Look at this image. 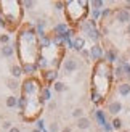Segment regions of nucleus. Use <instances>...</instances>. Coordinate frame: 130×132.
Instances as JSON below:
<instances>
[{
    "mask_svg": "<svg viewBox=\"0 0 130 132\" xmlns=\"http://www.w3.org/2000/svg\"><path fill=\"white\" fill-rule=\"evenodd\" d=\"M120 110H122V103L120 102H113L109 105V113L111 114H117Z\"/></svg>",
    "mask_w": 130,
    "mask_h": 132,
    "instance_id": "1",
    "label": "nucleus"
},
{
    "mask_svg": "<svg viewBox=\"0 0 130 132\" xmlns=\"http://www.w3.org/2000/svg\"><path fill=\"white\" fill-rule=\"evenodd\" d=\"M117 19L120 23H127V21H130V13L127 11V10H120L119 13H117Z\"/></svg>",
    "mask_w": 130,
    "mask_h": 132,
    "instance_id": "2",
    "label": "nucleus"
},
{
    "mask_svg": "<svg viewBox=\"0 0 130 132\" xmlns=\"http://www.w3.org/2000/svg\"><path fill=\"white\" fill-rule=\"evenodd\" d=\"M64 68H66V71H68V72H72V71L77 68V63H76L74 60H68V61H66V64H64Z\"/></svg>",
    "mask_w": 130,
    "mask_h": 132,
    "instance_id": "3",
    "label": "nucleus"
},
{
    "mask_svg": "<svg viewBox=\"0 0 130 132\" xmlns=\"http://www.w3.org/2000/svg\"><path fill=\"white\" fill-rule=\"evenodd\" d=\"M77 126H79V129H88L90 127V121L87 118H80L79 122H77Z\"/></svg>",
    "mask_w": 130,
    "mask_h": 132,
    "instance_id": "4",
    "label": "nucleus"
},
{
    "mask_svg": "<svg viewBox=\"0 0 130 132\" xmlns=\"http://www.w3.org/2000/svg\"><path fill=\"white\" fill-rule=\"evenodd\" d=\"M119 94L120 95H128L130 94V84H120L119 85Z\"/></svg>",
    "mask_w": 130,
    "mask_h": 132,
    "instance_id": "5",
    "label": "nucleus"
},
{
    "mask_svg": "<svg viewBox=\"0 0 130 132\" xmlns=\"http://www.w3.org/2000/svg\"><path fill=\"white\" fill-rule=\"evenodd\" d=\"M83 44H85V40H83V39L82 37H77L76 39V40H74V48H77V50H82L83 48Z\"/></svg>",
    "mask_w": 130,
    "mask_h": 132,
    "instance_id": "6",
    "label": "nucleus"
},
{
    "mask_svg": "<svg viewBox=\"0 0 130 132\" xmlns=\"http://www.w3.org/2000/svg\"><path fill=\"white\" fill-rule=\"evenodd\" d=\"M92 56L95 58V60H98V58L101 56V47H98V45H95V47L92 48Z\"/></svg>",
    "mask_w": 130,
    "mask_h": 132,
    "instance_id": "7",
    "label": "nucleus"
},
{
    "mask_svg": "<svg viewBox=\"0 0 130 132\" xmlns=\"http://www.w3.org/2000/svg\"><path fill=\"white\" fill-rule=\"evenodd\" d=\"M106 58H108V61H116V53L113 50H109L108 53H106Z\"/></svg>",
    "mask_w": 130,
    "mask_h": 132,
    "instance_id": "8",
    "label": "nucleus"
},
{
    "mask_svg": "<svg viewBox=\"0 0 130 132\" xmlns=\"http://www.w3.org/2000/svg\"><path fill=\"white\" fill-rule=\"evenodd\" d=\"M120 126H122V121L119 119V118H116V119L113 121V127L114 129H120Z\"/></svg>",
    "mask_w": 130,
    "mask_h": 132,
    "instance_id": "9",
    "label": "nucleus"
},
{
    "mask_svg": "<svg viewBox=\"0 0 130 132\" xmlns=\"http://www.w3.org/2000/svg\"><path fill=\"white\" fill-rule=\"evenodd\" d=\"M24 85H26V87H24V90H26V92H31L32 89H34V84H32L31 81H27V82H26Z\"/></svg>",
    "mask_w": 130,
    "mask_h": 132,
    "instance_id": "10",
    "label": "nucleus"
},
{
    "mask_svg": "<svg viewBox=\"0 0 130 132\" xmlns=\"http://www.w3.org/2000/svg\"><path fill=\"white\" fill-rule=\"evenodd\" d=\"M6 105H8V106H15V105H16V98L15 97H10L8 100H6Z\"/></svg>",
    "mask_w": 130,
    "mask_h": 132,
    "instance_id": "11",
    "label": "nucleus"
},
{
    "mask_svg": "<svg viewBox=\"0 0 130 132\" xmlns=\"http://www.w3.org/2000/svg\"><path fill=\"white\" fill-rule=\"evenodd\" d=\"M96 119H98L101 124H106V122H105V118H103V113H101V111H96Z\"/></svg>",
    "mask_w": 130,
    "mask_h": 132,
    "instance_id": "12",
    "label": "nucleus"
},
{
    "mask_svg": "<svg viewBox=\"0 0 130 132\" xmlns=\"http://www.w3.org/2000/svg\"><path fill=\"white\" fill-rule=\"evenodd\" d=\"M2 53H3V55H6V56H10V55L13 53V50H11L10 47H5V48L2 50Z\"/></svg>",
    "mask_w": 130,
    "mask_h": 132,
    "instance_id": "13",
    "label": "nucleus"
},
{
    "mask_svg": "<svg viewBox=\"0 0 130 132\" xmlns=\"http://www.w3.org/2000/svg\"><path fill=\"white\" fill-rule=\"evenodd\" d=\"M55 89H56L58 92H61V90H64V84H61V82H56V84H55Z\"/></svg>",
    "mask_w": 130,
    "mask_h": 132,
    "instance_id": "14",
    "label": "nucleus"
},
{
    "mask_svg": "<svg viewBox=\"0 0 130 132\" xmlns=\"http://www.w3.org/2000/svg\"><path fill=\"white\" fill-rule=\"evenodd\" d=\"M64 31H66V26L64 24H58L56 26V32H64Z\"/></svg>",
    "mask_w": 130,
    "mask_h": 132,
    "instance_id": "15",
    "label": "nucleus"
},
{
    "mask_svg": "<svg viewBox=\"0 0 130 132\" xmlns=\"http://www.w3.org/2000/svg\"><path fill=\"white\" fill-rule=\"evenodd\" d=\"M19 74H21V68L15 66V68H13V76H19Z\"/></svg>",
    "mask_w": 130,
    "mask_h": 132,
    "instance_id": "16",
    "label": "nucleus"
},
{
    "mask_svg": "<svg viewBox=\"0 0 130 132\" xmlns=\"http://www.w3.org/2000/svg\"><path fill=\"white\" fill-rule=\"evenodd\" d=\"M72 114H74L76 118H80V116H82V110H80V108H77V110H74V113H72Z\"/></svg>",
    "mask_w": 130,
    "mask_h": 132,
    "instance_id": "17",
    "label": "nucleus"
},
{
    "mask_svg": "<svg viewBox=\"0 0 130 132\" xmlns=\"http://www.w3.org/2000/svg\"><path fill=\"white\" fill-rule=\"evenodd\" d=\"M24 71H26V72H32V71H34V66L26 64V66H24Z\"/></svg>",
    "mask_w": 130,
    "mask_h": 132,
    "instance_id": "18",
    "label": "nucleus"
},
{
    "mask_svg": "<svg viewBox=\"0 0 130 132\" xmlns=\"http://www.w3.org/2000/svg\"><path fill=\"white\" fill-rule=\"evenodd\" d=\"M124 74V69H122V66H119L117 69H116V76H122Z\"/></svg>",
    "mask_w": 130,
    "mask_h": 132,
    "instance_id": "19",
    "label": "nucleus"
},
{
    "mask_svg": "<svg viewBox=\"0 0 130 132\" xmlns=\"http://www.w3.org/2000/svg\"><path fill=\"white\" fill-rule=\"evenodd\" d=\"M92 5L96 6V8H100V6H103V2H101V0H96V2H93Z\"/></svg>",
    "mask_w": 130,
    "mask_h": 132,
    "instance_id": "20",
    "label": "nucleus"
},
{
    "mask_svg": "<svg viewBox=\"0 0 130 132\" xmlns=\"http://www.w3.org/2000/svg\"><path fill=\"white\" fill-rule=\"evenodd\" d=\"M0 40H2V42H8V36H2V37H0Z\"/></svg>",
    "mask_w": 130,
    "mask_h": 132,
    "instance_id": "21",
    "label": "nucleus"
},
{
    "mask_svg": "<svg viewBox=\"0 0 130 132\" xmlns=\"http://www.w3.org/2000/svg\"><path fill=\"white\" fill-rule=\"evenodd\" d=\"M43 97H45V98H50V92L45 90V92H43Z\"/></svg>",
    "mask_w": 130,
    "mask_h": 132,
    "instance_id": "22",
    "label": "nucleus"
},
{
    "mask_svg": "<svg viewBox=\"0 0 130 132\" xmlns=\"http://www.w3.org/2000/svg\"><path fill=\"white\" fill-rule=\"evenodd\" d=\"M47 77H48V79H53V77H55V72H50V74H48Z\"/></svg>",
    "mask_w": 130,
    "mask_h": 132,
    "instance_id": "23",
    "label": "nucleus"
},
{
    "mask_svg": "<svg viewBox=\"0 0 130 132\" xmlns=\"http://www.w3.org/2000/svg\"><path fill=\"white\" fill-rule=\"evenodd\" d=\"M37 124H39V127H40V129H43V121H39Z\"/></svg>",
    "mask_w": 130,
    "mask_h": 132,
    "instance_id": "24",
    "label": "nucleus"
},
{
    "mask_svg": "<svg viewBox=\"0 0 130 132\" xmlns=\"http://www.w3.org/2000/svg\"><path fill=\"white\" fill-rule=\"evenodd\" d=\"M10 132H19V129H18V127H13V129H11Z\"/></svg>",
    "mask_w": 130,
    "mask_h": 132,
    "instance_id": "25",
    "label": "nucleus"
},
{
    "mask_svg": "<svg viewBox=\"0 0 130 132\" xmlns=\"http://www.w3.org/2000/svg\"><path fill=\"white\" fill-rule=\"evenodd\" d=\"M34 132H40V130H34Z\"/></svg>",
    "mask_w": 130,
    "mask_h": 132,
    "instance_id": "26",
    "label": "nucleus"
},
{
    "mask_svg": "<svg viewBox=\"0 0 130 132\" xmlns=\"http://www.w3.org/2000/svg\"><path fill=\"white\" fill-rule=\"evenodd\" d=\"M128 32H130V28H128Z\"/></svg>",
    "mask_w": 130,
    "mask_h": 132,
    "instance_id": "27",
    "label": "nucleus"
}]
</instances>
